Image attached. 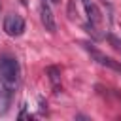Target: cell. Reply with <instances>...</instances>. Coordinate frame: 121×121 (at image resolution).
Returning <instances> with one entry per match:
<instances>
[{"label":"cell","instance_id":"1","mask_svg":"<svg viewBox=\"0 0 121 121\" xmlns=\"http://www.w3.org/2000/svg\"><path fill=\"white\" fill-rule=\"evenodd\" d=\"M19 76H21V68L17 59L9 55H0V83L4 85L6 91H13L17 87Z\"/></svg>","mask_w":121,"mask_h":121},{"label":"cell","instance_id":"2","mask_svg":"<svg viewBox=\"0 0 121 121\" xmlns=\"http://www.w3.org/2000/svg\"><path fill=\"white\" fill-rule=\"evenodd\" d=\"M81 47L93 57V60H96L100 66H106V68H110V70H117V72H121V62H117L115 59H112V57H108V55H104L102 51H98L93 43H89V42H81Z\"/></svg>","mask_w":121,"mask_h":121},{"label":"cell","instance_id":"3","mask_svg":"<svg viewBox=\"0 0 121 121\" xmlns=\"http://www.w3.org/2000/svg\"><path fill=\"white\" fill-rule=\"evenodd\" d=\"M4 30H6L8 36H13V38L21 36L25 32V21H23V17L17 15V13L6 15V19H4Z\"/></svg>","mask_w":121,"mask_h":121},{"label":"cell","instance_id":"4","mask_svg":"<svg viewBox=\"0 0 121 121\" xmlns=\"http://www.w3.org/2000/svg\"><path fill=\"white\" fill-rule=\"evenodd\" d=\"M40 21H42L43 28L49 34H55L57 32V23H55V17H53V11H51L47 0H42L40 2Z\"/></svg>","mask_w":121,"mask_h":121},{"label":"cell","instance_id":"5","mask_svg":"<svg viewBox=\"0 0 121 121\" xmlns=\"http://www.w3.org/2000/svg\"><path fill=\"white\" fill-rule=\"evenodd\" d=\"M83 6H85V11H87V17H89V23H91V25H98V23L102 21V15H100L98 8H96L95 4H91V2H87V4H83Z\"/></svg>","mask_w":121,"mask_h":121},{"label":"cell","instance_id":"6","mask_svg":"<svg viewBox=\"0 0 121 121\" xmlns=\"http://www.w3.org/2000/svg\"><path fill=\"white\" fill-rule=\"evenodd\" d=\"M47 74H49V79L53 81V85L57 87V83H59V70H57L55 66H49V68H47Z\"/></svg>","mask_w":121,"mask_h":121},{"label":"cell","instance_id":"7","mask_svg":"<svg viewBox=\"0 0 121 121\" xmlns=\"http://www.w3.org/2000/svg\"><path fill=\"white\" fill-rule=\"evenodd\" d=\"M106 38H108V40H110V42H112V45H113V47H115V49H119V51H121V40H117V38H115V36H113V34H108V36H106Z\"/></svg>","mask_w":121,"mask_h":121},{"label":"cell","instance_id":"8","mask_svg":"<svg viewBox=\"0 0 121 121\" xmlns=\"http://www.w3.org/2000/svg\"><path fill=\"white\" fill-rule=\"evenodd\" d=\"M47 2H53V4H57V2H59V0H47Z\"/></svg>","mask_w":121,"mask_h":121}]
</instances>
